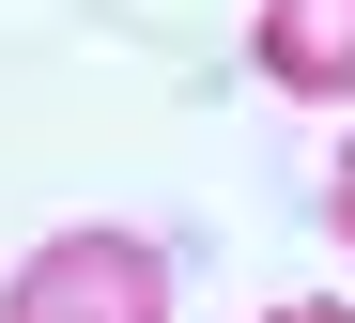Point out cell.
<instances>
[{
	"instance_id": "cell-1",
	"label": "cell",
	"mask_w": 355,
	"mask_h": 323,
	"mask_svg": "<svg viewBox=\"0 0 355 323\" xmlns=\"http://www.w3.org/2000/svg\"><path fill=\"white\" fill-rule=\"evenodd\" d=\"M170 293H186V277H170V246L93 216V231H46L31 262L0 277V323H170Z\"/></svg>"
},
{
	"instance_id": "cell-2",
	"label": "cell",
	"mask_w": 355,
	"mask_h": 323,
	"mask_svg": "<svg viewBox=\"0 0 355 323\" xmlns=\"http://www.w3.org/2000/svg\"><path fill=\"white\" fill-rule=\"evenodd\" d=\"M248 62L293 108H340L355 93V0H263V16H248Z\"/></svg>"
},
{
	"instance_id": "cell-3",
	"label": "cell",
	"mask_w": 355,
	"mask_h": 323,
	"mask_svg": "<svg viewBox=\"0 0 355 323\" xmlns=\"http://www.w3.org/2000/svg\"><path fill=\"white\" fill-rule=\"evenodd\" d=\"M324 231L355 246V139H340V169H324Z\"/></svg>"
},
{
	"instance_id": "cell-4",
	"label": "cell",
	"mask_w": 355,
	"mask_h": 323,
	"mask_svg": "<svg viewBox=\"0 0 355 323\" xmlns=\"http://www.w3.org/2000/svg\"><path fill=\"white\" fill-rule=\"evenodd\" d=\"M263 323H355V308H340V293H293V308H263Z\"/></svg>"
}]
</instances>
